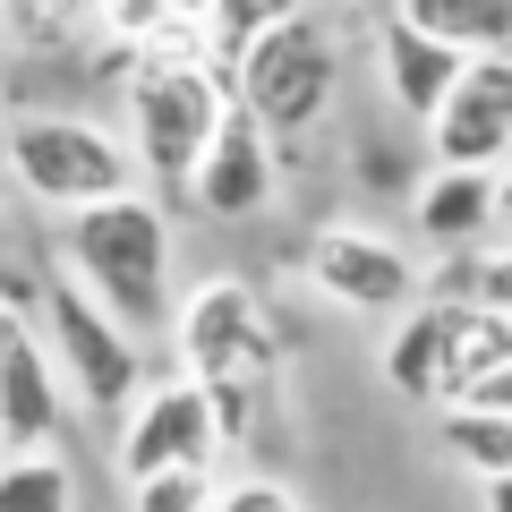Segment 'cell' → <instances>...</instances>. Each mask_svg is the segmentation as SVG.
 Here are the masks:
<instances>
[{
  "label": "cell",
  "mask_w": 512,
  "mask_h": 512,
  "mask_svg": "<svg viewBox=\"0 0 512 512\" xmlns=\"http://www.w3.org/2000/svg\"><path fill=\"white\" fill-rule=\"evenodd\" d=\"M60 274H77L137 342H163L171 316H180V291H171V214L146 188L60 222Z\"/></svg>",
  "instance_id": "1"
},
{
  "label": "cell",
  "mask_w": 512,
  "mask_h": 512,
  "mask_svg": "<svg viewBox=\"0 0 512 512\" xmlns=\"http://www.w3.org/2000/svg\"><path fill=\"white\" fill-rule=\"evenodd\" d=\"M171 359H180L188 384H205V402H214L222 436H248L256 427V402H265V384H274V316H265V299L248 291V282L214 274L197 282V291L180 299V316H171Z\"/></svg>",
  "instance_id": "2"
},
{
  "label": "cell",
  "mask_w": 512,
  "mask_h": 512,
  "mask_svg": "<svg viewBox=\"0 0 512 512\" xmlns=\"http://www.w3.org/2000/svg\"><path fill=\"white\" fill-rule=\"evenodd\" d=\"M0 171L26 205H52L60 222L94 214L111 197H137V154H128L120 128L103 120H77V111H26V120L0 128Z\"/></svg>",
  "instance_id": "3"
},
{
  "label": "cell",
  "mask_w": 512,
  "mask_h": 512,
  "mask_svg": "<svg viewBox=\"0 0 512 512\" xmlns=\"http://www.w3.org/2000/svg\"><path fill=\"white\" fill-rule=\"evenodd\" d=\"M239 111V94L222 86L205 60H128V154L163 197H188L205 146L222 137V120Z\"/></svg>",
  "instance_id": "4"
},
{
  "label": "cell",
  "mask_w": 512,
  "mask_h": 512,
  "mask_svg": "<svg viewBox=\"0 0 512 512\" xmlns=\"http://www.w3.org/2000/svg\"><path fill=\"white\" fill-rule=\"evenodd\" d=\"M43 342L60 359V384L69 402H86L94 419H128L137 393H146V342L103 308L77 274H43Z\"/></svg>",
  "instance_id": "5"
},
{
  "label": "cell",
  "mask_w": 512,
  "mask_h": 512,
  "mask_svg": "<svg viewBox=\"0 0 512 512\" xmlns=\"http://www.w3.org/2000/svg\"><path fill=\"white\" fill-rule=\"evenodd\" d=\"M342 94V43L316 18H291L239 60V111H248L265 137H308L316 120Z\"/></svg>",
  "instance_id": "6"
},
{
  "label": "cell",
  "mask_w": 512,
  "mask_h": 512,
  "mask_svg": "<svg viewBox=\"0 0 512 512\" xmlns=\"http://www.w3.org/2000/svg\"><path fill=\"white\" fill-rule=\"evenodd\" d=\"M299 265H308L316 299H333V308H350V316H410L427 299L419 256H410L402 239L367 231V222H325V231H308Z\"/></svg>",
  "instance_id": "7"
},
{
  "label": "cell",
  "mask_w": 512,
  "mask_h": 512,
  "mask_svg": "<svg viewBox=\"0 0 512 512\" xmlns=\"http://www.w3.org/2000/svg\"><path fill=\"white\" fill-rule=\"evenodd\" d=\"M222 453V419L205 402V384L188 376H163L137 393V410L120 419V478H163V470H214Z\"/></svg>",
  "instance_id": "8"
},
{
  "label": "cell",
  "mask_w": 512,
  "mask_h": 512,
  "mask_svg": "<svg viewBox=\"0 0 512 512\" xmlns=\"http://www.w3.org/2000/svg\"><path fill=\"white\" fill-rule=\"evenodd\" d=\"M427 163L436 171H504L512 163V52H487L461 69V86L427 120Z\"/></svg>",
  "instance_id": "9"
},
{
  "label": "cell",
  "mask_w": 512,
  "mask_h": 512,
  "mask_svg": "<svg viewBox=\"0 0 512 512\" xmlns=\"http://www.w3.org/2000/svg\"><path fill=\"white\" fill-rule=\"evenodd\" d=\"M69 427V384L35 316H0V453H52Z\"/></svg>",
  "instance_id": "10"
},
{
  "label": "cell",
  "mask_w": 512,
  "mask_h": 512,
  "mask_svg": "<svg viewBox=\"0 0 512 512\" xmlns=\"http://www.w3.org/2000/svg\"><path fill=\"white\" fill-rule=\"evenodd\" d=\"M188 205H197L205 222H256L274 205V137H265L248 111H231L222 137L205 146L197 180H188Z\"/></svg>",
  "instance_id": "11"
},
{
  "label": "cell",
  "mask_w": 512,
  "mask_h": 512,
  "mask_svg": "<svg viewBox=\"0 0 512 512\" xmlns=\"http://www.w3.org/2000/svg\"><path fill=\"white\" fill-rule=\"evenodd\" d=\"M376 69H384V94H393V111L427 128V120L444 111V94L461 86V69H470V60L444 52L436 35H419L402 9H384V18H376Z\"/></svg>",
  "instance_id": "12"
},
{
  "label": "cell",
  "mask_w": 512,
  "mask_h": 512,
  "mask_svg": "<svg viewBox=\"0 0 512 512\" xmlns=\"http://www.w3.org/2000/svg\"><path fill=\"white\" fill-rule=\"evenodd\" d=\"M410 222L436 256H470L495 239V171H436L427 163L419 197H410Z\"/></svg>",
  "instance_id": "13"
},
{
  "label": "cell",
  "mask_w": 512,
  "mask_h": 512,
  "mask_svg": "<svg viewBox=\"0 0 512 512\" xmlns=\"http://www.w3.org/2000/svg\"><path fill=\"white\" fill-rule=\"evenodd\" d=\"M103 43L128 60H205V0H103Z\"/></svg>",
  "instance_id": "14"
},
{
  "label": "cell",
  "mask_w": 512,
  "mask_h": 512,
  "mask_svg": "<svg viewBox=\"0 0 512 512\" xmlns=\"http://www.w3.org/2000/svg\"><path fill=\"white\" fill-rule=\"evenodd\" d=\"M0 43L26 60H69L103 43V0H0Z\"/></svg>",
  "instance_id": "15"
},
{
  "label": "cell",
  "mask_w": 512,
  "mask_h": 512,
  "mask_svg": "<svg viewBox=\"0 0 512 512\" xmlns=\"http://www.w3.org/2000/svg\"><path fill=\"white\" fill-rule=\"evenodd\" d=\"M291 18H308V0H205V69L239 94V60Z\"/></svg>",
  "instance_id": "16"
},
{
  "label": "cell",
  "mask_w": 512,
  "mask_h": 512,
  "mask_svg": "<svg viewBox=\"0 0 512 512\" xmlns=\"http://www.w3.org/2000/svg\"><path fill=\"white\" fill-rule=\"evenodd\" d=\"M419 35H436L444 52L461 60H487V52H512V0H393Z\"/></svg>",
  "instance_id": "17"
},
{
  "label": "cell",
  "mask_w": 512,
  "mask_h": 512,
  "mask_svg": "<svg viewBox=\"0 0 512 512\" xmlns=\"http://www.w3.org/2000/svg\"><path fill=\"white\" fill-rule=\"evenodd\" d=\"M436 444H444V453H453L461 470L478 478V487L512 478V419H504V410H478V402L436 410Z\"/></svg>",
  "instance_id": "18"
},
{
  "label": "cell",
  "mask_w": 512,
  "mask_h": 512,
  "mask_svg": "<svg viewBox=\"0 0 512 512\" xmlns=\"http://www.w3.org/2000/svg\"><path fill=\"white\" fill-rule=\"evenodd\" d=\"M436 299H461L478 316H512V248H470V256H444L427 274Z\"/></svg>",
  "instance_id": "19"
},
{
  "label": "cell",
  "mask_w": 512,
  "mask_h": 512,
  "mask_svg": "<svg viewBox=\"0 0 512 512\" xmlns=\"http://www.w3.org/2000/svg\"><path fill=\"white\" fill-rule=\"evenodd\" d=\"M0 512H77V478L60 453H0Z\"/></svg>",
  "instance_id": "20"
},
{
  "label": "cell",
  "mask_w": 512,
  "mask_h": 512,
  "mask_svg": "<svg viewBox=\"0 0 512 512\" xmlns=\"http://www.w3.org/2000/svg\"><path fill=\"white\" fill-rule=\"evenodd\" d=\"M214 504H222L214 470H163V478H137L128 487V512H214Z\"/></svg>",
  "instance_id": "21"
},
{
  "label": "cell",
  "mask_w": 512,
  "mask_h": 512,
  "mask_svg": "<svg viewBox=\"0 0 512 512\" xmlns=\"http://www.w3.org/2000/svg\"><path fill=\"white\" fill-rule=\"evenodd\" d=\"M214 512H308V504H299V495L282 487V478H231Z\"/></svg>",
  "instance_id": "22"
},
{
  "label": "cell",
  "mask_w": 512,
  "mask_h": 512,
  "mask_svg": "<svg viewBox=\"0 0 512 512\" xmlns=\"http://www.w3.org/2000/svg\"><path fill=\"white\" fill-rule=\"evenodd\" d=\"M470 402H478V410H504V419H512V359H504V367H495V376H487V384H478Z\"/></svg>",
  "instance_id": "23"
},
{
  "label": "cell",
  "mask_w": 512,
  "mask_h": 512,
  "mask_svg": "<svg viewBox=\"0 0 512 512\" xmlns=\"http://www.w3.org/2000/svg\"><path fill=\"white\" fill-rule=\"evenodd\" d=\"M495 239H504V248H512V163L495 171Z\"/></svg>",
  "instance_id": "24"
},
{
  "label": "cell",
  "mask_w": 512,
  "mask_h": 512,
  "mask_svg": "<svg viewBox=\"0 0 512 512\" xmlns=\"http://www.w3.org/2000/svg\"><path fill=\"white\" fill-rule=\"evenodd\" d=\"M487 512H512V478H495V487H487Z\"/></svg>",
  "instance_id": "25"
},
{
  "label": "cell",
  "mask_w": 512,
  "mask_h": 512,
  "mask_svg": "<svg viewBox=\"0 0 512 512\" xmlns=\"http://www.w3.org/2000/svg\"><path fill=\"white\" fill-rule=\"evenodd\" d=\"M0 316H9V308H0Z\"/></svg>",
  "instance_id": "26"
}]
</instances>
